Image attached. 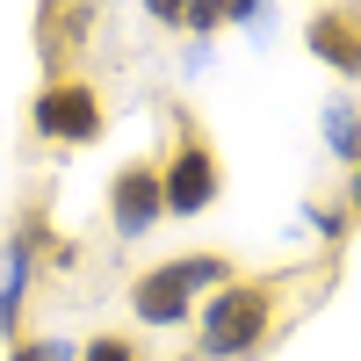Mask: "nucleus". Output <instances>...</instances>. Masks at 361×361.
Wrapping results in <instances>:
<instances>
[{
  "label": "nucleus",
  "mask_w": 361,
  "mask_h": 361,
  "mask_svg": "<svg viewBox=\"0 0 361 361\" xmlns=\"http://www.w3.org/2000/svg\"><path fill=\"white\" fill-rule=\"evenodd\" d=\"M275 311H282V282L275 275H253V282H224L209 289L202 304V333H195V354L202 361H253L275 333Z\"/></svg>",
  "instance_id": "obj_1"
},
{
  "label": "nucleus",
  "mask_w": 361,
  "mask_h": 361,
  "mask_svg": "<svg viewBox=\"0 0 361 361\" xmlns=\"http://www.w3.org/2000/svg\"><path fill=\"white\" fill-rule=\"evenodd\" d=\"M73 267V246H58L51 231V209L29 202L22 217L8 224V238H0V340H22V304H29V282L44 275V267Z\"/></svg>",
  "instance_id": "obj_2"
},
{
  "label": "nucleus",
  "mask_w": 361,
  "mask_h": 361,
  "mask_svg": "<svg viewBox=\"0 0 361 361\" xmlns=\"http://www.w3.org/2000/svg\"><path fill=\"white\" fill-rule=\"evenodd\" d=\"M231 282V260L224 253H180V260H166V267H145V275L130 282V311H137V325H188L195 318V296H209V289H224Z\"/></svg>",
  "instance_id": "obj_3"
},
{
  "label": "nucleus",
  "mask_w": 361,
  "mask_h": 361,
  "mask_svg": "<svg viewBox=\"0 0 361 361\" xmlns=\"http://www.w3.org/2000/svg\"><path fill=\"white\" fill-rule=\"evenodd\" d=\"M159 188H166V217H202V209L224 195V159H217V145L195 123H180L173 152L159 166Z\"/></svg>",
  "instance_id": "obj_4"
},
{
  "label": "nucleus",
  "mask_w": 361,
  "mask_h": 361,
  "mask_svg": "<svg viewBox=\"0 0 361 361\" xmlns=\"http://www.w3.org/2000/svg\"><path fill=\"white\" fill-rule=\"evenodd\" d=\"M102 94L87 80H73V73H58V80H44L37 87V102H29V130H37L44 145H94L102 137Z\"/></svg>",
  "instance_id": "obj_5"
},
{
  "label": "nucleus",
  "mask_w": 361,
  "mask_h": 361,
  "mask_svg": "<svg viewBox=\"0 0 361 361\" xmlns=\"http://www.w3.org/2000/svg\"><path fill=\"white\" fill-rule=\"evenodd\" d=\"M159 217H166L159 159H130V166H116V180H109V224H116V238H145Z\"/></svg>",
  "instance_id": "obj_6"
},
{
  "label": "nucleus",
  "mask_w": 361,
  "mask_h": 361,
  "mask_svg": "<svg viewBox=\"0 0 361 361\" xmlns=\"http://www.w3.org/2000/svg\"><path fill=\"white\" fill-rule=\"evenodd\" d=\"M304 51L318 58V66H333L340 80H361V0L311 8V22H304Z\"/></svg>",
  "instance_id": "obj_7"
},
{
  "label": "nucleus",
  "mask_w": 361,
  "mask_h": 361,
  "mask_svg": "<svg viewBox=\"0 0 361 361\" xmlns=\"http://www.w3.org/2000/svg\"><path fill=\"white\" fill-rule=\"evenodd\" d=\"M87 29H94V0H44V15H37L44 80H58V73L73 66V51L87 44Z\"/></svg>",
  "instance_id": "obj_8"
},
{
  "label": "nucleus",
  "mask_w": 361,
  "mask_h": 361,
  "mask_svg": "<svg viewBox=\"0 0 361 361\" xmlns=\"http://www.w3.org/2000/svg\"><path fill=\"white\" fill-rule=\"evenodd\" d=\"M325 145H333L340 159H361V116H354L347 102H333V109H325Z\"/></svg>",
  "instance_id": "obj_9"
},
{
  "label": "nucleus",
  "mask_w": 361,
  "mask_h": 361,
  "mask_svg": "<svg viewBox=\"0 0 361 361\" xmlns=\"http://www.w3.org/2000/svg\"><path fill=\"white\" fill-rule=\"evenodd\" d=\"M80 361H145V354H137L130 333H94V340L80 347Z\"/></svg>",
  "instance_id": "obj_10"
},
{
  "label": "nucleus",
  "mask_w": 361,
  "mask_h": 361,
  "mask_svg": "<svg viewBox=\"0 0 361 361\" xmlns=\"http://www.w3.org/2000/svg\"><path fill=\"white\" fill-rule=\"evenodd\" d=\"M8 361H80V354L66 340H29L22 333V340H8Z\"/></svg>",
  "instance_id": "obj_11"
},
{
  "label": "nucleus",
  "mask_w": 361,
  "mask_h": 361,
  "mask_svg": "<svg viewBox=\"0 0 361 361\" xmlns=\"http://www.w3.org/2000/svg\"><path fill=\"white\" fill-rule=\"evenodd\" d=\"M311 224H318V238H325V253H340V246H347V209H325V202H318V209H311Z\"/></svg>",
  "instance_id": "obj_12"
},
{
  "label": "nucleus",
  "mask_w": 361,
  "mask_h": 361,
  "mask_svg": "<svg viewBox=\"0 0 361 361\" xmlns=\"http://www.w3.org/2000/svg\"><path fill=\"white\" fill-rule=\"evenodd\" d=\"M180 29H195V37H209V29H224V8H217V0H188V15H180Z\"/></svg>",
  "instance_id": "obj_13"
},
{
  "label": "nucleus",
  "mask_w": 361,
  "mask_h": 361,
  "mask_svg": "<svg viewBox=\"0 0 361 361\" xmlns=\"http://www.w3.org/2000/svg\"><path fill=\"white\" fill-rule=\"evenodd\" d=\"M145 15H152L159 29H180V15H188V0H145Z\"/></svg>",
  "instance_id": "obj_14"
},
{
  "label": "nucleus",
  "mask_w": 361,
  "mask_h": 361,
  "mask_svg": "<svg viewBox=\"0 0 361 361\" xmlns=\"http://www.w3.org/2000/svg\"><path fill=\"white\" fill-rule=\"evenodd\" d=\"M217 8H224V22H260L267 0H217Z\"/></svg>",
  "instance_id": "obj_15"
},
{
  "label": "nucleus",
  "mask_w": 361,
  "mask_h": 361,
  "mask_svg": "<svg viewBox=\"0 0 361 361\" xmlns=\"http://www.w3.org/2000/svg\"><path fill=\"white\" fill-rule=\"evenodd\" d=\"M354 217H361V166H354Z\"/></svg>",
  "instance_id": "obj_16"
},
{
  "label": "nucleus",
  "mask_w": 361,
  "mask_h": 361,
  "mask_svg": "<svg viewBox=\"0 0 361 361\" xmlns=\"http://www.w3.org/2000/svg\"><path fill=\"white\" fill-rule=\"evenodd\" d=\"M354 166H361V159H354Z\"/></svg>",
  "instance_id": "obj_17"
}]
</instances>
